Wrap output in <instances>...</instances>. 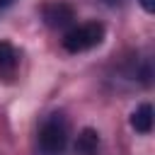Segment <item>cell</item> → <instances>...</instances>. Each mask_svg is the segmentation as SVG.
<instances>
[{"label":"cell","instance_id":"cell-1","mask_svg":"<svg viewBox=\"0 0 155 155\" xmlns=\"http://www.w3.org/2000/svg\"><path fill=\"white\" fill-rule=\"evenodd\" d=\"M68 145V121L63 114H48L39 128V148L46 155H61Z\"/></svg>","mask_w":155,"mask_h":155},{"label":"cell","instance_id":"cell-2","mask_svg":"<svg viewBox=\"0 0 155 155\" xmlns=\"http://www.w3.org/2000/svg\"><path fill=\"white\" fill-rule=\"evenodd\" d=\"M104 41V24L99 22H85L75 24L63 34V48L68 53H82Z\"/></svg>","mask_w":155,"mask_h":155},{"label":"cell","instance_id":"cell-3","mask_svg":"<svg viewBox=\"0 0 155 155\" xmlns=\"http://www.w3.org/2000/svg\"><path fill=\"white\" fill-rule=\"evenodd\" d=\"M41 17H44V22H46L51 29H65V27L73 24L75 12H73V7H70L68 2L53 0V2H46V5L41 7Z\"/></svg>","mask_w":155,"mask_h":155},{"label":"cell","instance_id":"cell-4","mask_svg":"<svg viewBox=\"0 0 155 155\" xmlns=\"http://www.w3.org/2000/svg\"><path fill=\"white\" fill-rule=\"evenodd\" d=\"M19 65V51L10 41H0V78H12Z\"/></svg>","mask_w":155,"mask_h":155},{"label":"cell","instance_id":"cell-5","mask_svg":"<svg viewBox=\"0 0 155 155\" xmlns=\"http://www.w3.org/2000/svg\"><path fill=\"white\" fill-rule=\"evenodd\" d=\"M131 126L138 133H150V128H153V107L150 104L136 107V111L131 114Z\"/></svg>","mask_w":155,"mask_h":155},{"label":"cell","instance_id":"cell-6","mask_svg":"<svg viewBox=\"0 0 155 155\" xmlns=\"http://www.w3.org/2000/svg\"><path fill=\"white\" fill-rule=\"evenodd\" d=\"M97 148H99V136H97V131L85 128V131L78 136L75 150H78L80 155H97Z\"/></svg>","mask_w":155,"mask_h":155},{"label":"cell","instance_id":"cell-7","mask_svg":"<svg viewBox=\"0 0 155 155\" xmlns=\"http://www.w3.org/2000/svg\"><path fill=\"white\" fill-rule=\"evenodd\" d=\"M140 7L145 12H155V0H140Z\"/></svg>","mask_w":155,"mask_h":155},{"label":"cell","instance_id":"cell-8","mask_svg":"<svg viewBox=\"0 0 155 155\" xmlns=\"http://www.w3.org/2000/svg\"><path fill=\"white\" fill-rule=\"evenodd\" d=\"M12 2H15V0H0V10H7Z\"/></svg>","mask_w":155,"mask_h":155}]
</instances>
